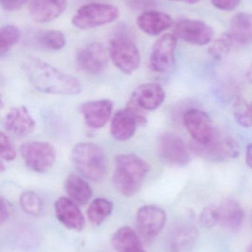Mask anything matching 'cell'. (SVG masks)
<instances>
[{
	"instance_id": "obj_1",
	"label": "cell",
	"mask_w": 252,
	"mask_h": 252,
	"mask_svg": "<svg viewBox=\"0 0 252 252\" xmlns=\"http://www.w3.org/2000/svg\"><path fill=\"white\" fill-rule=\"evenodd\" d=\"M24 72L33 87L48 94L74 95L81 92L79 81L51 65L36 59H29L23 64Z\"/></svg>"
},
{
	"instance_id": "obj_2",
	"label": "cell",
	"mask_w": 252,
	"mask_h": 252,
	"mask_svg": "<svg viewBox=\"0 0 252 252\" xmlns=\"http://www.w3.org/2000/svg\"><path fill=\"white\" fill-rule=\"evenodd\" d=\"M149 169V164L139 156L120 154L115 158L114 186L124 196H133L140 190Z\"/></svg>"
},
{
	"instance_id": "obj_3",
	"label": "cell",
	"mask_w": 252,
	"mask_h": 252,
	"mask_svg": "<svg viewBox=\"0 0 252 252\" xmlns=\"http://www.w3.org/2000/svg\"><path fill=\"white\" fill-rule=\"evenodd\" d=\"M71 157L76 170L86 179L99 182L106 175L108 160L99 145L90 142L77 144Z\"/></svg>"
},
{
	"instance_id": "obj_4",
	"label": "cell",
	"mask_w": 252,
	"mask_h": 252,
	"mask_svg": "<svg viewBox=\"0 0 252 252\" xmlns=\"http://www.w3.org/2000/svg\"><path fill=\"white\" fill-rule=\"evenodd\" d=\"M119 10L113 4L106 3H90L81 6L72 19L75 28L90 30L108 25L116 20Z\"/></svg>"
},
{
	"instance_id": "obj_5",
	"label": "cell",
	"mask_w": 252,
	"mask_h": 252,
	"mask_svg": "<svg viewBox=\"0 0 252 252\" xmlns=\"http://www.w3.org/2000/svg\"><path fill=\"white\" fill-rule=\"evenodd\" d=\"M109 51L114 64L124 73L132 74L140 66V52L124 34H118L110 40Z\"/></svg>"
},
{
	"instance_id": "obj_6",
	"label": "cell",
	"mask_w": 252,
	"mask_h": 252,
	"mask_svg": "<svg viewBox=\"0 0 252 252\" xmlns=\"http://www.w3.org/2000/svg\"><path fill=\"white\" fill-rule=\"evenodd\" d=\"M20 152L26 165L36 173L48 171L56 160V150L48 142H26L21 146Z\"/></svg>"
},
{
	"instance_id": "obj_7",
	"label": "cell",
	"mask_w": 252,
	"mask_h": 252,
	"mask_svg": "<svg viewBox=\"0 0 252 252\" xmlns=\"http://www.w3.org/2000/svg\"><path fill=\"white\" fill-rule=\"evenodd\" d=\"M167 214L160 207L146 205L141 207L136 214V228L141 238L152 241L159 235L165 226Z\"/></svg>"
},
{
	"instance_id": "obj_8",
	"label": "cell",
	"mask_w": 252,
	"mask_h": 252,
	"mask_svg": "<svg viewBox=\"0 0 252 252\" xmlns=\"http://www.w3.org/2000/svg\"><path fill=\"white\" fill-rule=\"evenodd\" d=\"M195 152L207 159L213 161H223L238 157L240 147L233 138L221 136L216 133L213 139L207 145L196 143Z\"/></svg>"
},
{
	"instance_id": "obj_9",
	"label": "cell",
	"mask_w": 252,
	"mask_h": 252,
	"mask_svg": "<svg viewBox=\"0 0 252 252\" xmlns=\"http://www.w3.org/2000/svg\"><path fill=\"white\" fill-rule=\"evenodd\" d=\"M177 38L173 34H164L152 47L149 58L151 69L158 73L169 72L175 64Z\"/></svg>"
},
{
	"instance_id": "obj_10",
	"label": "cell",
	"mask_w": 252,
	"mask_h": 252,
	"mask_svg": "<svg viewBox=\"0 0 252 252\" xmlns=\"http://www.w3.org/2000/svg\"><path fill=\"white\" fill-rule=\"evenodd\" d=\"M214 29L202 21L183 19L176 23L174 35L185 42L203 46L211 42L214 37Z\"/></svg>"
},
{
	"instance_id": "obj_11",
	"label": "cell",
	"mask_w": 252,
	"mask_h": 252,
	"mask_svg": "<svg viewBox=\"0 0 252 252\" xmlns=\"http://www.w3.org/2000/svg\"><path fill=\"white\" fill-rule=\"evenodd\" d=\"M183 120L191 137L198 145H207L216 135L210 116L203 111L189 109L183 114Z\"/></svg>"
},
{
	"instance_id": "obj_12",
	"label": "cell",
	"mask_w": 252,
	"mask_h": 252,
	"mask_svg": "<svg viewBox=\"0 0 252 252\" xmlns=\"http://www.w3.org/2000/svg\"><path fill=\"white\" fill-rule=\"evenodd\" d=\"M76 63L78 67L87 73L92 75L102 73L108 66L106 49L100 43H90L78 52Z\"/></svg>"
},
{
	"instance_id": "obj_13",
	"label": "cell",
	"mask_w": 252,
	"mask_h": 252,
	"mask_svg": "<svg viewBox=\"0 0 252 252\" xmlns=\"http://www.w3.org/2000/svg\"><path fill=\"white\" fill-rule=\"evenodd\" d=\"M158 149L163 159L170 164L184 166L190 161V155L186 144L176 133L167 132L161 135Z\"/></svg>"
},
{
	"instance_id": "obj_14",
	"label": "cell",
	"mask_w": 252,
	"mask_h": 252,
	"mask_svg": "<svg viewBox=\"0 0 252 252\" xmlns=\"http://www.w3.org/2000/svg\"><path fill=\"white\" fill-rule=\"evenodd\" d=\"M55 213L58 220L62 225L74 231H81L85 226V219L71 198L61 197L55 202Z\"/></svg>"
},
{
	"instance_id": "obj_15",
	"label": "cell",
	"mask_w": 252,
	"mask_h": 252,
	"mask_svg": "<svg viewBox=\"0 0 252 252\" xmlns=\"http://www.w3.org/2000/svg\"><path fill=\"white\" fill-rule=\"evenodd\" d=\"M67 7V0H30L28 11L35 22L47 23L59 17Z\"/></svg>"
},
{
	"instance_id": "obj_16",
	"label": "cell",
	"mask_w": 252,
	"mask_h": 252,
	"mask_svg": "<svg viewBox=\"0 0 252 252\" xmlns=\"http://www.w3.org/2000/svg\"><path fill=\"white\" fill-rule=\"evenodd\" d=\"M198 231L196 226L188 222H180L171 232L169 252H191L196 244Z\"/></svg>"
},
{
	"instance_id": "obj_17",
	"label": "cell",
	"mask_w": 252,
	"mask_h": 252,
	"mask_svg": "<svg viewBox=\"0 0 252 252\" xmlns=\"http://www.w3.org/2000/svg\"><path fill=\"white\" fill-rule=\"evenodd\" d=\"M165 93L161 86L154 83L139 86L132 95L131 101L144 111H153L164 103Z\"/></svg>"
},
{
	"instance_id": "obj_18",
	"label": "cell",
	"mask_w": 252,
	"mask_h": 252,
	"mask_svg": "<svg viewBox=\"0 0 252 252\" xmlns=\"http://www.w3.org/2000/svg\"><path fill=\"white\" fill-rule=\"evenodd\" d=\"M112 108L113 105L110 100H94L83 104L81 112L87 126L92 128H101L110 119Z\"/></svg>"
},
{
	"instance_id": "obj_19",
	"label": "cell",
	"mask_w": 252,
	"mask_h": 252,
	"mask_svg": "<svg viewBox=\"0 0 252 252\" xmlns=\"http://www.w3.org/2000/svg\"><path fill=\"white\" fill-rule=\"evenodd\" d=\"M4 128L15 136H24L32 133L35 122L25 106L13 108L4 118Z\"/></svg>"
},
{
	"instance_id": "obj_20",
	"label": "cell",
	"mask_w": 252,
	"mask_h": 252,
	"mask_svg": "<svg viewBox=\"0 0 252 252\" xmlns=\"http://www.w3.org/2000/svg\"><path fill=\"white\" fill-rule=\"evenodd\" d=\"M138 125L139 120L130 108L121 109L112 118L111 133L116 140H128L134 135Z\"/></svg>"
},
{
	"instance_id": "obj_21",
	"label": "cell",
	"mask_w": 252,
	"mask_h": 252,
	"mask_svg": "<svg viewBox=\"0 0 252 252\" xmlns=\"http://www.w3.org/2000/svg\"><path fill=\"white\" fill-rule=\"evenodd\" d=\"M219 224L228 232H235L241 229L245 219V212L239 202L235 199L225 200L218 207Z\"/></svg>"
},
{
	"instance_id": "obj_22",
	"label": "cell",
	"mask_w": 252,
	"mask_h": 252,
	"mask_svg": "<svg viewBox=\"0 0 252 252\" xmlns=\"http://www.w3.org/2000/svg\"><path fill=\"white\" fill-rule=\"evenodd\" d=\"M171 16L156 10H146L139 15L137 25L141 31L149 35H158L173 25Z\"/></svg>"
},
{
	"instance_id": "obj_23",
	"label": "cell",
	"mask_w": 252,
	"mask_h": 252,
	"mask_svg": "<svg viewBox=\"0 0 252 252\" xmlns=\"http://www.w3.org/2000/svg\"><path fill=\"white\" fill-rule=\"evenodd\" d=\"M229 35L233 42L241 46L252 43V13H239L232 17L229 25Z\"/></svg>"
},
{
	"instance_id": "obj_24",
	"label": "cell",
	"mask_w": 252,
	"mask_h": 252,
	"mask_svg": "<svg viewBox=\"0 0 252 252\" xmlns=\"http://www.w3.org/2000/svg\"><path fill=\"white\" fill-rule=\"evenodd\" d=\"M141 238L130 226H122L112 235V247L116 252H146Z\"/></svg>"
},
{
	"instance_id": "obj_25",
	"label": "cell",
	"mask_w": 252,
	"mask_h": 252,
	"mask_svg": "<svg viewBox=\"0 0 252 252\" xmlns=\"http://www.w3.org/2000/svg\"><path fill=\"white\" fill-rule=\"evenodd\" d=\"M65 190L69 198L78 205L87 204L93 196V190L84 179L77 175L68 176L65 184Z\"/></svg>"
},
{
	"instance_id": "obj_26",
	"label": "cell",
	"mask_w": 252,
	"mask_h": 252,
	"mask_svg": "<svg viewBox=\"0 0 252 252\" xmlns=\"http://www.w3.org/2000/svg\"><path fill=\"white\" fill-rule=\"evenodd\" d=\"M112 203L107 198H98L92 201L87 209V217L92 224H102L112 211Z\"/></svg>"
},
{
	"instance_id": "obj_27",
	"label": "cell",
	"mask_w": 252,
	"mask_h": 252,
	"mask_svg": "<svg viewBox=\"0 0 252 252\" xmlns=\"http://www.w3.org/2000/svg\"><path fill=\"white\" fill-rule=\"evenodd\" d=\"M21 31L13 25H6L0 30V56H5L20 39Z\"/></svg>"
},
{
	"instance_id": "obj_28",
	"label": "cell",
	"mask_w": 252,
	"mask_h": 252,
	"mask_svg": "<svg viewBox=\"0 0 252 252\" xmlns=\"http://www.w3.org/2000/svg\"><path fill=\"white\" fill-rule=\"evenodd\" d=\"M38 41L44 48L50 50H61L66 44V38L63 32L57 30L44 31L38 37Z\"/></svg>"
},
{
	"instance_id": "obj_29",
	"label": "cell",
	"mask_w": 252,
	"mask_h": 252,
	"mask_svg": "<svg viewBox=\"0 0 252 252\" xmlns=\"http://www.w3.org/2000/svg\"><path fill=\"white\" fill-rule=\"evenodd\" d=\"M233 41L229 33H224L215 40L209 47V53L216 60H221L231 51Z\"/></svg>"
},
{
	"instance_id": "obj_30",
	"label": "cell",
	"mask_w": 252,
	"mask_h": 252,
	"mask_svg": "<svg viewBox=\"0 0 252 252\" xmlns=\"http://www.w3.org/2000/svg\"><path fill=\"white\" fill-rule=\"evenodd\" d=\"M19 201L22 210L28 214L37 216L42 212V201L40 197L32 191L24 192L21 195Z\"/></svg>"
},
{
	"instance_id": "obj_31",
	"label": "cell",
	"mask_w": 252,
	"mask_h": 252,
	"mask_svg": "<svg viewBox=\"0 0 252 252\" xmlns=\"http://www.w3.org/2000/svg\"><path fill=\"white\" fill-rule=\"evenodd\" d=\"M234 117L240 126L244 127H252V115L250 112V103L242 99H238L234 105Z\"/></svg>"
},
{
	"instance_id": "obj_32",
	"label": "cell",
	"mask_w": 252,
	"mask_h": 252,
	"mask_svg": "<svg viewBox=\"0 0 252 252\" xmlns=\"http://www.w3.org/2000/svg\"><path fill=\"white\" fill-rule=\"evenodd\" d=\"M220 221L218 207L210 205L204 209L200 215L199 223L203 227L211 229Z\"/></svg>"
},
{
	"instance_id": "obj_33",
	"label": "cell",
	"mask_w": 252,
	"mask_h": 252,
	"mask_svg": "<svg viewBox=\"0 0 252 252\" xmlns=\"http://www.w3.org/2000/svg\"><path fill=\"white\" fill-rule=\"evenodd\" d=\"M0 155L5 161H10L15 159L16 152L13 144L7 135L3 132L0 133Z\"/></svg>"
},
{
	"instance_id": "obj_34",
	"label": "cell",
	"mask_w": 252,
	"mask_h": 252,
	"mask_svg": "<svg viewBox=\"0 0 252 252\" xmlns=\"http://www.w3.org/2000/svg\"><path fill=\"white\" fill-rule=\"evenodd\" d=\"M215 7L222 10H234L239 5L241 0H211Z\"/></svg>"
},
{
	"instance_id": "obj_35",
	"label": "cell",
	"mask_w": 252,
	"mask_h": 252,
	"mask_svg": "<svg viewBox=\"0 0 252 252\" xmlns=\"http://www.w3.org/2000/svg\"><path fill=\"white\" fill-rule=\"evenodd\" d=\"M28 0H0L1 8L6 11H15L22 8Z\"/></svg>"
},
{
	"instance_id": "obj_36",
	"label": "cell",
	"mask_w": 252,
	"mask_h": 252,
	"mask_svg": "<svg viewBox=\"0 0 252 252\" xmlns=\"http://www.w3.org/2000/svg\"><path fill=\"white\" fill-rule=\"evenodd\" d=\"M9 217V208L7 202L3 198L0 199V223H3Z\"/></svg>"
},
{
	"instance_id": "obj_37",
	"label": "cell",
	"mask_w": 252,
	"mask_h": 252,
	"mask_svg": "<svg viewBox=\"0 0 252 252\" xmlns=\"http://www.w3.org/2000/svg\"><path fill=\"white\" fill-rule=\"evenodd\" d=\"M246 161H247V165L252 169V142L247 146Z\"/></svg>"
},
{
	"instance_id": "obj_38",
	"label": "cell",
	"mask_w": 252,
	"mask_h": 252,
	"mask_svg": "<svg viewBox=\"0 0 252 252\" xmlns=\"http://www.w3.org/2000/svg\"><path fill=\"white\" fill-rule=\"evenodd\" d=\"M247 77L249 81L252 84V61L251 63H250V66H249L248 70H247Z\"/></svg>"
},
{
	"instance_id": "obj_39",
	"label": "cell",
	"mask_w": 252,
	"mask_h": 252,
	"mask_svg": "<svg viewBox=\"0 0 252 252\" xmlns=\"http://www.w3.org/2000/svg\"><path fill=\"white\" fill-rule=\"evenodd\" d=\"M173 1H183L189 3V4H195V3L198 2L200 0H173Z\"/></svg>"
},
{
	"instance_id": "obj_40",
	"label": "cell",
	"mask_w": 252,
	"mask_h": 252,
	"mask_svg": "<svg viewBox=\"0 0 252 252\" xmlns=\"http://www.w3.org/2000/svg\"><path fill=\"white\" fill-rule=\"evenodd\" d=\"M250 112H251V114L252 115V102L251 103H250Z\"/></svg>"
},
{
	"instance_id": "obj_41",
	"label": "cell",
	"mask_w": 252,
	"mask_h": 252,
	"mask_svg": "<svg viewBox=\"0 0 252 252\" xmlns=\"http://www.w3.org/2000/svg\"><path fill=\"white\" fill-rule=\"evenodd\" d=\"M249 252H252V245L250 247V250H249Z\"/></svg>"
}]
</instances>
